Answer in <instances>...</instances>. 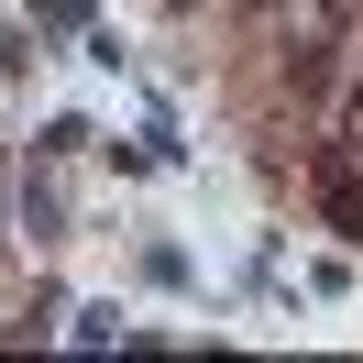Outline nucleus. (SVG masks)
<instances>
[{
    "mask_svg": "<svg viewBox=\"0 0 363 363\" xmlns=\"http://www.w3.org/2000/svg\"><path fill=\"white\" fill-rule=\"evenodd\" d=\"M319 209H330V231L363 242V177H352V165H319Z\"/></svg>",
    "mask_w": 363,
    "mask_h": 363,
    "instance_id": "obj_1",
    "label": "nucleus"
}]
</instances>
